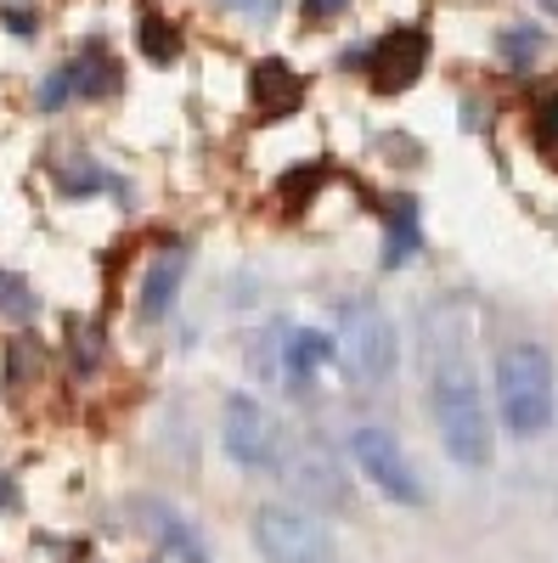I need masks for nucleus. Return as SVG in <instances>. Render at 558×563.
I'll list each match as a JSON object with an SVG mask.
<instances>
[{
    "instance_id": "obj_22",
    "label": "nucleus",
    "mask_w": 558,
    "mask_h": 563,
    "mask_svg": "<svg viewBox=\"0 0 558 563\" xmlns=\"http://www.w3.org/2000/svg\"><path fill=\"white\" fill-rule=\"evenodd\" d=\"M536 124H541V141H547V147H558V97L541 108V119H536Z\"/></svg>"
},
{
    "instance_id": "obj_5",
    "label": "nucleus",
    "mask_w": 558,
    "mask_h": 563,
    "mask_svg": "<svg viewBox=\"0 0 558 563\" xmlns=\"http://www.w3.org/2000/svg\"><path fill=\"white\" fill-rule=\"evenodd\" d=\"M220 445H226V456L238 467H249V474H271V467H283V451H288L276 417L254 395H231L220 406Z\"/></svg>"
},
{
    "instance_id": "obj_10",
    "label": "nucleus",
    "mask_w": 558,
    "mask_h": 563,
    "mask_svg": "<svg viewBox=\"0 0 558 563\" xmlns=\"http://www.w3.org/2000/svg\"><path fill=\"white\" fill-rule=\"evenodd\" d=\"M180 282H186V249H164V254H153V265H147V276H142V321H164L169 310H175V299H180Z\"/></svg>"
},
{
    "instance_id": "obj_7",
    "label": "nucleus",
    "mask_w": 558,
    "mask_h": 563,
    "mask_svg": "<svg viewBox=\"0 0 558 563\" xmlns=\"http://www.w3.org/2000/svg\"><path fill=\"white\" fill-rule=\"evenodd\" d=\"M424 68H429V29H395L366 52V79L384 97L406 90L412 79H424Z\"/></svg>"
},
{
    "instance_id": "obj_13",
    "label": "nucleus",
    "mask_w": 558,
    "mask_h": 563,
    "mask_svg": "<svg viewBox=\"0 0 558 563\" xmlns=\"http://www.w3.org/2000/svg\"><path fill=\"white\" fill-rule=\"evenodd\" d=\"M68 79H74V97H108V90L119 85V63L102 52V45H90V52H79L74 63H63Z\"/></svg>"
},
{
    "instance_id": "obj_3",
    "label": "nucleus",
    "mask_w": 558,
    "mask_h": 563,
    "mask_svg": "<svg viewBox=\"0 0 558 563\" xmlns=\"http://www.w3.org/2000/svg\"><path fill=\"white\" fill-rule=\"evenodd\" d=\"M339 366L350 372L355 384H384L395 378L401 366V344H395V321L366 305V299H344L339 305V339H333Z\"/></svg>"
},
{
    "instance_id": "obj_18",
    "label": "nucleus",
    "mask_w": 558,
    "mask_h": 563,
    "mask_svg": "<svg viewBox=\"0 0 558 563\" xmlns=\"http://www.w3.org/2000/svg\"><path fill=\"white\" fill-rule=\"evenodd\" d=\"M57 186H63V192L68 198H85V192H102V186H108V169H97V164H68V169H57Z\"/></svg>"
},
{
    "instance_id": "obj_9",
    "label": "nucleus",
    "mask_w": 558,
    "mask_h": 563,
    "mask_svg": "<svg viewBox=\"0 0 558 563\" xmlns=\"http://www.w3.org/2000/svg\"><path fill=\"white\" fill-rule=\"evenodd\" d=\"M142 519H147L153 541H158L175 563H215V558H209V541L198 536V525L186 519V512H175L169 501H142Z\"/></svg>"
},
{
    "instance_id": "obj_20",
    "label": "nucleus",
    "mask_w": 558,
    "mask_h": 563,
    "mask_svg": "<svg viewBox=\"0 0 558 563\" xmlns=\"http://www.w3.org/2000/svg\"><path fill=\"white\" fill-rule=\"evenodd\" d=\"M226 12H238V18H249V23H271L276 12H283V0H220Z\"/></svg>"
},
{
    "instance_id": "obj_11",
    "label": "nucleus",
    "mask_w": 558,
    "mask_h": 563,
    "mask_svg": "<svg viewBox=\"0 0 558 563\" xmlns=\"http://www.w3.org/2000/svg\"><path fill=\"white\" fill-rule=\"evenodd\" d=\"M328 361H333V339L328 333H316V327H288L283 333V378L294 389H305Z\"/></svg>"
},
{
    "instance_id": "obj_4",
    "label": "nucleus",
    "mask_w": 558,
    "mask_h": 563,
    "mask_svg": "<svg viewBox=\"0 0 558 563\" xmlns=\"http://www.w3.org/2000/svg\"><path fill=\"white\" fill-rule=\"evenodd\" d=\"M254 547L265 563H339L333 530L299 507H283V501L254 512Z\"/></svg>"
},
{
    "instance_id": "obj_23",
    "label": "nucleus",
    "mask_w": 558,
    "mask_h": 563,
    "mask_svg": "<svg viewBox=\"0 0 558 563\" xmlns=\"http://www.w3.org/2000/svg\"><path fill=\"white\" fill-rule=\"evenodd\" d=\"M0 18H7V29H12L18 40H29V34H34V12H18V7H7Z\"/></svg>"
},
{
    "instance_id": "obj_25",
    "label": "nucleus",
    "mask_w": 558,
    "mask_h": 563,
    "mask_svg": "<svg viewBox=\"0 0 558 563\" xmlns=\"http://www.w3.org/2000/svg\"><path fill=\"white\" fill-rule=\"evenodd\" d=\"M541 7H547V12H558V0H541Z\"/></svg>"
},
{
    "instance_id": "obj_21",
    "label": "nucleus",
    "mask_w": 558,
    "mask_h": 563,
    "mask_svg": "<svg viewBox=\"0 0 558 563\" xmlns=\"http://www.w3.org/2000/svg\"><path fill=\"white\" fill-rule=\"evenodd\" d=\"M344 7H350V0H305V18H310V23H328V18H339Z\"/></svg>"
},
{
    "instance_id": "obj_1",
    "label": "nucleus",
    "mask_w": 558,
    "mask_h": 563,
    "mask_svg": "<svg viewBox=\"0 0 558 563\" xmlns=\"http://www.w3.org/2000/svg\"><path fill=\"white\" fill-rule=\"evenodd\" d=\"M429 406H435V429L462 467H485L491 462V411L474 384V361H469V321L451 305L435 310V378H429Z\"/></svg>"
},
{
    "instance_id": "obj_24",
    "label": "nucleus",
    "mask_w": 558,
    "mask_h": 563,
    "mask_svg": "<svg viewBox=\"0 0 558 563\" xmlns=\"http://www.w3.org/2000/svg\"><path fill=\"white\" fill-rule=\"evenodd\" d=\"M12 496H18V490H12V479H0V507H12Z\"/></svg>"
},
{
    "instance_id": "obj_6",
    "label": "nucleus",
    "mask_w": 558,
    "mask_h": 563,
    "mask_svg": "<svg viewBox=\"0 0 558 563\" xmlns=\"http://www.w3.org/2000/svg\"><path fill=\"white\" fill-rule=\"evenodd\" d=\"M350 456H355V467H361V474L379 485L390 501L424 507V479H417L412 456L401 451V440H395L390 429H372V422H361V429L350 434Z\"/></svg>"
},
{
    "instance_id": "obj_16",
    "label": "nucleus",
    "mask_w": 558,
    "mask_h": 563,
    "mask_svg": "<svg viewBox=\"0 0 558 563\" xmlns=\"http://www.w3.org/2000/svg\"><path fill=\"white\" fill-rule=\"evenodd\" d=\"M0 316H12V321L34 316V288L23 276H12V271H0Z\"/></svg>"
},
{
    "instance_id": "obj_2",
    "label": "nucleus",
    "mask_w": 558,
    "mask_h": 563,
    "mask_svg": "<svg viewBox=\"0 0 558 563\" xmlns=\"http://www.w3.org/2000/svg\"><path fill=\"white\" fill-rule=\"evenodd\" d=\"M496 411L519 440L547 434V422H552V355L541 344H507L496 355Z\"/></svg>"
},
{
    "instance_id": "obj_17",
    "label": "nucleus",
    "mask_w": 558,
    "mask_h": 563,
    "mask_svg": "<svg viewBox=\"0 0 558 563\" xmlns=\"http://www.w3.org/2000/svg\"><path fill=\"white\" fill-rule=\"evenodd\" d=\"M142 52L153 63H175L180 57V40H175V29L164 18H142Z\"/></svg>"
},
{
    "instance_id": "obj_19",
    "label": "nucleus",
    "mask_w": 558,
    "mask_h": 563,
    "mask_svg": "<svg viewBox=\"0 0 558 563\" xmlns=\"http://www.w3.org/2000/svg\"><path fill=\"white\" fill-rule=\"evenodd\" d=\"M63 102H74V79H68V68L45 74V85H40V108H45V113H57Z\"/></svg>"
},
{
    "instance_id": "obj_15",
    "label": "nucleus",
    "mask_w": 558,
    "mask_h": 563,
    "mask_svg": "<svg viewBox=\"0 0 558 563\" xmlns=\"http://www.w3.org/2000/svg\"><path fill=\"white\" fill-rule=\"evenodd\" d=\"M417 243H424V238H417V220H412V203H401V209L390 214V260H384V265H406Z\"/></svg>"
},
{
    "instance_id": "obj_14",
    "label": "nucleus",
    "mask_w": 558,
    "mask_h": 563,
    "mask_svg": "<svg viewBox=\"0 0 558 563\" xmlns=\"http://www.w3.org/2000/svg\"><path fill=\"white\" fill-rule=\"evenodd\" d=\"M496 52H502V63H514V68H530V63H536V57L547 52V34H541L536 23H514V29H502Z\"/></svg>"
},
{
    "instance_id": "obj_8",
    "label": "nucleus",
    "mask_w": 558,
    "mask_h": 563,
    "mask_svg": "<svg viewBox=\"0 0 558 563\" xmlns=\"http://www.w3.org/2000/svg\"><path fill=\"white\" fill-rule=\"evenodd\" d=\"M283 467H288V479H294V490L305 501H321V507H344L350 501V485L339 474V462L321 445H305L299 456H283Z\"/></svg>"
},
{
    "instance_id": "obj_12",
    "label": "nucleus",
    "mask_w": 558,
    "mask_h": 563,
    "mask_svg": "<svg viewBox=\"0 0 558 563\" xmlns=\"http://www.w3.org/2000/svg\"><path fill=\"white\" fill-rule=\"evenodd\" d=\"M299 74L283 63V57H265L260 68H254V79H249V97H254V108L265 113V119H276V113H288L294 102H299Z\"/></svg>"
}]
</instances>
